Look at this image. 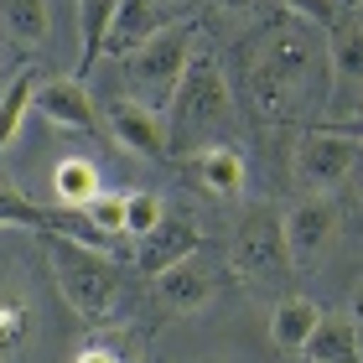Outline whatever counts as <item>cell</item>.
<instances>
[{"label": "cell", "instance_id": "1", "mask_svg": "<svg viewBox=\"0 0 363 363\" xmlns=\"http://www.w3.org/2000/svg\"><path fill=\"white\" fill-rule=\"evenodd\" d=\"M311 78H317V52H311V37L291 21L275 26L265 47L250 57V99L265 120L296 114V104L311 94Z\"/></svg>", "mask_w": 363, "mask_h": 363}, {"label": "cell", "instance_id": "2", "mask_svg": "<svg viewBox=\"0 0 363 363\" xmlns=\"http://www.w3.org/2000/svg\"><path fill=\"white\" fill-rule=\"evenodd\" d=\"M47 259H52L57 291L68 311L89 327H104L114 317V301H120V270H114L109 250H94V244H78L68 234H42Z\"/></svg>", "mask_w": 363, "mask_h": 363}, {"label": "cell", "instance_id": "3", "mask_svg": "<svg viewBox=\"0 0 363 363\" xmlns=\"http://www.w3.org/2000/svg\"><path fill=\"white\" fill-rule=\"evenodd\" d=\"M228 114H234V89H228L218 57L213 52H187L182 84H177L172 104H167V140H172V151H182L187 140L208 135V130H218V125H228Z\"/></svg>", "mask_w": 363, "mask_h": 363}, {"label": "cell", "instance_id": "4", "mask_svg": "<svg viewBox=\"0 0 363 363\" xmlns=\"http://www.w3.org/2000/svg\"><path fill=\"white\" fill-rule=\"evenodd\" d=\"M187 52H192V26L177 21V26H161L151 42H140L135 52L125 57V84L140 104H151L167 114L172 94L182 84V68H187Z\"/></svg>", "mask_w": 363, "mask_h": 363}, {"label": "cell", "instance_id": "5", "mask_svg": "<svg viewBox=\"0 0 363 363\" xmlns=\"http://www.w3.org/2000/svg\"><path fill=\"white\" fill-rule=\"evenodd\" d=\"M291 172H296V187H301V192L333 197L337 187H348L353 172H358V140H348L333 125H322V130H311V135L301 140Z\"/></svg>", "mask_w": 363, "mask_h": 363}, {"label": "cell", "instance_id": "6", "mask_svg": "<svg viewBox=\"0 0 363 363\" xmlns=\"http://www.w3.org/2000/svg\"><path fill=\"white\" fill-rule=\"evenodd\" d=\"M228 265L239 275H275L280 265H291L286 259V228H280V213L275 208H255L244 213V223L234 228V244H228Z\"/></svg>", "mask_w": 363, "mask_h": 363}, {"label": "cell", "instance_id": "7", "mask_svg": "<svg viewBox=\"0 0 363 363\" xmlns=\"http://www.w3.org/2000/svg\"><path fill=\"white\" fill-rule=\"evenodd\" d=\"M286 228V259L291 265H317L337 244V208L333 197H301L291 213H280Z\"/></svg>", "mask_w": 363, "mask_h": 363}, {"label": "cell", "instance_id": "8", "mask_svg": "<svg viewBox=\"0 0 363 363\" xmlns=\"http://www.w3.org/2000/svg\"><path fill=\"white\" fill-rule=\"evenodd\" d=\"M197 244H203L197 218H192V213H182V208H167L151 234L135 239V265H140V275H161L167 265H177V259L197 255Z\"/></svg>", "mask_w": 363, "mask_h": 363}, {"label": "cell", "instance_id": "9", "mask_svg": "<svg viewBox=\"0 0 363 363\" xmlns=\"http://www.w3.org/2000/svg\"><path fill=\"white\" fill-rule=\"evenodd\" d=\"M31 109H37L47 125L73 130V135H94L99 130V109H94V94H89L84 78H47V84H37Z\"/></svg>", "mask_w": 363, "mask_h": 363}, {"label": "cell", "instance_id": "10", "mask_svg": "<svg viewBox=\"0 0 363 363\" xmlns=\"http://www.w3.org/2000/svg\"><path fill=\"white\" fill-rule=\"evenodd\" d=\"M109 135L120 140L130 156H172L167 114L140 104V99H114L109 104Z\"/></svg>", "mask_w": 363, "mask_h": 363}, {"label": "cell", "instance_id": "11", "mask_svg": "<svg viewBox=\"0 0 363 363\" xmlns=\"http://www.w3.org/2000/svg\"><path fill=\"white\" fill-rule=\"evenodd\" d=\"M327 62H333L337 94H363V11H337L327 21Z\"/></svg>", "mask_w": 363, "mask_h": 363}, {"label": "cell", "instance_id": "12", "mask_svg": "<svg viewBox=\"0 0 363 363\" xmlns=\"http://www.w3.org/2000/svg\"><path fill=\"white\" fill-rule=\"evenodd\" d=\"M156 296H161V306H167V311L192 317V311H203L213 301V275L203 265H192V255H187V259H177V265H167L156 275Z\"/></svg>", "mask_w": 363, "mask_h": 363}, {"label": "cell", "instance_id": "13", "mask_svg": "<svg viewBox=\"0 0 363 363\" xmlns=\"http://www.w3.org/2000/svg\"><path fill=\"white\" fill-rule=\"evenodd\" d=\"M301 358L311 363H363V337H358V322L353 317H317L311 337L301 342Z\"/></svg>", "mask_w": 363, "mask_h": 363}, {"label": "cell", "instance_id": "14", "mask_svg": "<svg viewBox=\"0 0 363 363\" xmlns=\"http://www.w3.org/2000/svg\"><path fill=\"white\" fill-rule=\"evenodd\" d=\"M161 26H167V21H161V6H151V0H120L114 26L104 37V57H130L140 42H151Z\"/></svg>", "mask_w": 363, "mask_h": 363}, {"label": "cell", "instance_id": "15", "mask_svg": "<svg viewBox=\"0 0 363 363\" xmlns=\"http://www.w3.org/2000/svg\"><path fill=\"white\" fill-rule=\"evenodd\" d=\"M114 11H120V0H78V68H73V78H84V84L94 73V62L104 57V37L114 26Z\"/></svg>", "mask_w": 363, "mask_h": 363}, {"label": "cell", "instance_id": "16", "mask_svg": "<svg viewBox=\"0 0 363 363\" xmlns=\"http://www.w3.org/2000/svg\"><path fill=\"white\" fill-rule=\"evenodd\" d=\"M31 327H37V306H31V296L16 286V280H0V363L16 358L31 342Z\"/></svg>", "mask_w": 363, "mask_h": 363}, {"label": "cell", "instance_id": "17", "mask_svg": "<svg viewBox=\"0 0 363 363\" xmlns=\"http://www.w3.org/2000/svg\"><path fill=\"white\" fill-rule=\"evenodd\" d=\"M192 172L213 197H239L244 192V156L234 145H203V156L192 161Z\"/></svg>", "mask_w": 363, "mask_h": 363}, {"label": "cell", "instance_id": "18", "mask_svg": "<svg viewBox=\"0 0 363 363\" xmlns=\"http://www.w3.org/2000/svg\"><path fill=\"white\" fill-rule=\"evenodd\" d=\"M317 317H322V306H317V301H306V296H291V301H280V306H275V322H270V337H275V348H286V353H301V342L311 337Z\"/></svg>", "mask_w": 363, "mask_h": 363}, {"label": "cell", "instance_id": "19", "mask_svg": "<svg viewBox=\"0 0 363 363\" xmlns=\"http://www.w3.org/2000/svg\"><path fill=\"white\" fill-rule=\"evenodd\" d=\"M0 21L26 47H42L52 37V6H47V0H0Z\"/></svg>", "mask_w": 363, "mask_h": 363}, {"label": "cell", "instance_id": "20", "mask_svg": "<svg viewBox=\"0 0 363 363\" xmlns=\"http://www.w3.org/2000/svg\"><path fill=\"white\" fill-rule=\"evenodd\" d=\"M52 192H57L62 208H84L94 192H104V187H99V167H94V161H84V156H68V161L52 172Z\"/></svg>", "mask_w": 363, "mask_h": 363}, {"label": "cell", "instance_id": "21", "mask_svg": "<svg viewBox=\"0 0 363 363\" xmlns=\"http://www.w3.org/2000/svg\"><path fill=\"white\" fill-rule=\"evenodd\" d=\"M31 94H37V78L31 73H16L6 94H0V156H6V145L21 135V125H26V109H31Z\"/></svg>", "mask_w": 363, "mask_h": 363}, {"label": "cell", "instance_id": "22", "mask_svg": "<svg viewBox=\"0 0 363 363\" xmlns=\"http://www.w3.org/2000/svg\"><path fill=\"white\" fill-rule=\"evenodd\" d=\"M84 218L114 244V239L125 234V192H94L89 203H84Z\"/></svg>", "mask_w": 363, "mask_h": 363}, {"label": "cell", "instance_id": "23", "mask_svg": "<svg viewBox=\"0 0 363 363\" xmlns=\"http://www.w3.org/2000/svg\"><path fill=\"white\" fill-rule=\"evenodd\" d=\"M161 213H167L161 192H125V239L151 234V228L161 223Z\"/></svg>", "mask_w": 363, "mask_h": 363}, {"label": "cell", "instance_id": "24", "mask_svg": "<svg viewBox=\"0 0 363 363\" xmlns=\"http://www.w3.org/2000/svg\"><path fill=\"white\" fill-rule=\"evenodd\" d=\"M286 11L296 16V21H333L337 16V0H286Z\"/></svg>", "mask_w": 363, "mask_h": 363}, {"label": "cell", "instance_id": "25", "mask_svg": "<svg viewBox=\"0 0 363 363\" xmlns=\"http://www.w3.org/2000/svg\"><path fill=\"white\" fill-rule=\"evenodd\" d=\"M218 16H228V21H255L259 16V0H208Z\"/></svg>", "mask_w": 363, "mask_h": 363}, {"label": "cell", "instance_id": "26", "mask_svg": "<svg viewBox=\"0 0 363 363\" xmlns=\"http://www.w3.org/2000/svg\"><path fill=\"white\" fill-rule=\"evenodd\" d=\"M333 130H342L348 140H358V145H363V109H358V114H348V120H333Z\"/></svg>", "mask_w": 363, "mask_h": 363}, {"label": "cell", "instance_id": "27", "mask_svg": "<svg viewBox=\"0 0 363 363\" xmlns=\"http://www.w3.org/2000/svg\"><path fill=\"white\" fill-rule=\"evenodd\" d=\"M78 363H120V358L104 353V348H89V353H78Z\"/></svg>", "mask_w": 363, "mask_h": 363}, {"label": "cell", "instance_id": "28", "mask_svg": "<svg viewBox=\"0 0 363 363\" xmlns=\"http://www.w3.org/2000/svg\"><path fill=\"white\" fill-rule=\"evenodd\" d=\"M353 317H358V322H363V286H358V291H353Z\"/></svg>", "mask_w": 363, "mask_h": 363}, {"label": "cell", "instance_id": "29", "mask_svg": "<svg viewBox=\"0 0 363 363\" xmlns=\"http://www.w3.org/2000/svg\"><path fill=\"white\" fill-rule=\"evenodd\" d=\"M151 6H161V11H172V6H187V0H151Z\"/></svg>", "mask_w": 363, "mask_h": 363}]
</instances>
